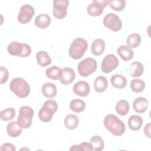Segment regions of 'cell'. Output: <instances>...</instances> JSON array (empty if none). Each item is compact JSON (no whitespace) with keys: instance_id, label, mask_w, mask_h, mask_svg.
<instances>
[{"instance_id":"cell-1","label":"cell","mask_w":151,"mask_h":151,"mask_svg":"<svg viewBox=\"0 0 151 151\" xmlns=\"http://www.w3.org/2000/svg\"><path fill=\"white\" fill-rule=\"evenodd\" d=\"M105 127L113 135L120 136L124 134L126 127L124 122L119 119L116 115L109 114L104 118Z\"/></svg>"},{"instance_id":"cell-2","label":"cell","mask_w":151,"mask_h":151,"mask_svg":"<svg viewBox=\"0 0 151 151\" xmlns=\"http://www.w3.org/2000/svg\"><path fill=\"white\" fill-rule=\"evenodd\" d=\"M9 88L12 93L19 98H25L30 93L29 85L25 79L21 77L13 78L10 83Z\"/></svg>"},{"instance_id":"cell-3","label":"cell","mask_w":151,"mask_h":151,"mask_svg":"<svg viewBox=\"0 0 151 151\" xmlns=\"http://www.w3.org/2000/svg\"><path fill=\"white\" fill-rule=\"evenodd\" d=\"M88 47L87 41L82 38H77L74 39L68 50L70 56L75 60L81 58Z\"/></svg>"},{"instance_id":"cell-4","label":"cell","mask_w":151,"mask_h":151,"mask_svg":"<svg viewBox=\"0 0 151 151\" xmlns=\"http://www.w3.org/2000/svg\"><path fill=\"white\" fill-rule=\"evenodd\" d=\"M58 109L57 102L52 100H46L38 112V117L42 122H50Z\"/></svg>"},{"instance_id":"cell-5","label":"cell","mask_w":151,"mask_h":151,"mask_svg":"<svg viewBox=\"0 0 151 151\" xmlns=\"http://www.w3.org/2000/svg\"><path fill=\"white\" fill-rule=\"evenodd\" d=\"M7 51L10 55L13 56L27 57L31 54V48L26 43L13 41L8 44Z\"/></svg>"},{"instance_id":"cell-6","label":"cell","mask_w":151,"mask_h":151,"mask_svg":"<svg viewBox=\"0 0 151 151\" xmlns=\"http://www.w3.org/2000/svg\"><path fill=\"white\" fill-rule=\"evenodd\" d=\"M34 110L29 106H24L21 107L17 118V122L23 129H27L32 124Z\"/></svg>"},{"instance_id":"cell-7","label":"cell","mask_w":151,"mask_h":151,"mask_svg":"<svg viewBox=\"0 0 151 151\" xmlns=\"http://www.w3.org/2000/svg\"><path fill=\"white\" fill-rule=\"evenodd\" d=\"M97 63L93 58H87L80 61L77 65L79 74L82 77H87L97 69Z\"/></svg>"},{"instance_id":"cell-8","label":"cell","mask_w":151,"mask_h":151,"mask_svg":"<svg viewBox=\"0 0 151 151\" xmlns=\"http://www.w3.org/2000/svg\"><path fill=\"white\" fill-rule=\"evenodd\" d=\"M103 22L105 27L110 30L117 32L122 27V22L120 18L115 14L109 13L103 18Z\"/></svg>"},{"instance_id":"cell-9","label":"cell","mask_w":151,"mask_h":151,"mask_svg":"<svg viewBox=\"0 0 151 151\" xmlns=\"http://www.w3.org/2000/svg\"><path fill=\"white\" fill-rule=\"evenodd\" d=\"M68 0H54L53 1L52 14L57 19H63L67 14Z\"/></svg>"},{"instance_id":"cell-10","label":"cell","mask_w":151,"mask_h":151,"mask_svg":"<svg viewBox=\"0 0 151 151\" xmlns=\"http://www.w3.org/2000/svg\"><path fill=\"white\" fill-rule=\"evenodd\" d=\"M119 60L115 55H107L102 60L101 64V71L104 73H109L116 68L119 65Z\"/></svg>"},{"instance_id":"cell-11","label":"cell","mask_w":151,"mask_h":151,"mask_svg":"<svg viewBox=\"0 0 151 151\" xmlns=\"http://www.w3.org/2000/svg\"><path fill=\"white\" fill-rule=\"evenodd\" d=\"M107 5L108 0H94L91 4L87 6V13L92 17L99 16L103 13V8Z\"/></svg>"},{"instance_id":"cell-12","label":"cell","mask_w":151,"mask_h":151,"mask_svg":"<svg viewBox=\"0 0 151 151\" xmlns=\"http://www.w3.org/2000/svg\"><path fill=\"white\" fill-rule=\"evenodd\" d=\"M35 14L34 8L29 4H25L21 6L18 15V21L21 24L28 23Z\"/></svg>"},{"instance_id":"cell-13","label":"cell","mask_w":151,"mask_h":151,"mask_svg":"<svg viewBox=\"0 0 151 151\" xmlns=\"http://www.w3.org/2000/svg\"><path fill=\"white\" fill-rule=\"evenodd\" d=\"M90 91V86L88 83L85 81H78L73 86V91L78 96L86 97L89 94Z\"/></svg>"},{"instance_id":"cell-14","label":"cell","mask_w":151,"mask_h":151,"mask_svg":"<svg viewBox=\"0 0 151 151\" xmlns=\"http://www.w3.org/2000/svg\"><path fill=\"white\" fill-rule=\"evenodd\" d=\"M76 77L74 71L70 67H64L61 70V74L59 78L61 83L67 85L72 83Z\"/></svg>"},{"instance_id":"cell-15","label":"cell","mask_w":151,"mask_h":151,"mask_svg":"<svg viewBox=\"0 0 151 151\" xmlns=\"http://www.w3.org/2000/svg\"><path fill=\"white\" fill-rule=\"evenodd\" d=\"M149 105L148 100L143 97H139L134 99L133 103L134 110L139 113H143L147 109Z\"/></svg>"},{"instance_id":"cell-16","label":"cell","mask_w":151,"mask_h":151,"mask_svg":"<svg viewBox=\"0 0 151 151\" xmlns=\"http://www.w3.org/2000/svg\"><path fill=\"white\" fill-rule=\"evenodd\" d=\"M41 91L42 94L47 98L52 99L54 98L57 94V89L55 85L52 83H44L41 88Z\"/></svg>"},{"instance_id":"cell-17","label":"cell","mask_w":151,"mask_h":151,"mask_svg":"<svg viewBox=\"0 0 151 151\" xmlns=\"http://www.w3.org/2000/svg\"><path fill=\"white\" fill-rule=\"evenodd\" d=\"M35 25L41 29L47 28L51 24V19L50 17L45 14H41L35 18Z\"/></svg>"},{"instance_id":"cell-18","label":"cell","mask_w":151,"mask_h":151,"mask_svg":"<svg viewBox=\"0 0 151 151\" xmlns=\"http://www.w3.org/2000/svg\"><path fill=\"white\" fill-rule=\"evenodd\" d=\"M22 129V128L19 125L17 122L12 121L8 124L6 126V132L10 137H17L21 134Z\"/></svg>"},{"instance_id":"cell-19","label":"cell","mask_w":151,"mask_h":151,"mask_svg":"<svg viewBox=\"0 0 151 151\" xmlns=\"http://www.w3.org/2000/svg\"><path fill=\"white\" fill-rule=\"evenodd\" d=\"M105 50V42L100 38L94 40L91 46V51L94 55H100Z\"/></svg>"},{"instance_id":"cell-20","label":"cell","mask_w":151,"mask_h":151,"mask_svg":"<svg viewBox=\"0 0 151 151\" xmlns=\"http://www.w3.org/2000/svg\"><path fill=\"white\" fill-rule=\"evenodd\" d=\"M117 54L124 61H129L133 57V51L127 45H120L117 50Z\"/></svg>"},{"instance_id":"cell-21","label":"cell","mask_w":151,"mask_h":151,"mask_svg":"<svg viewBox=\"0 0 151 151\" xmlns=\"http://www.w3.org/2000/svg\"><path fill=\"white\" fill-rule=\"evenodd\" d=\"M110 82L111 85L117 88H123L127 85V80L122 75L116 74L111 77Z\"/></svg>"},{"instance_id":"cell-22","label":"cell","mask_w":151,"mask_h":151,"mask_svg":"<svg viewBox=\"0 0 151 151\" xmlns=\"http://www.w3.org/2000/svg\"><path fill=\"white\" fill-rule=\"evenodd\" d=\"M143 124L142 118L137 115L131 116L128 120V126L130 129L133 131L139 130Z\"/></svg>"},{"instance_id":"cell-23","label":"cell","mask_w":151,"mask_h":151,"mask_svg":"<svg viewBox=\"0 0 151 151\" xmlns=\"http://www.w3.org/2000/svg\"><path fill=\"white\" fill-rule=\"evenodd\" d=\"M143 65L138 61L132 63L129 66V73L132 77H140L143 73Z\"/></svg>"},{"instance_id":"cell-24","label":"cell","mask_w":151,"mask_h":151,"mask_svg":"<svg viewBox=\"0 0 151 151\" xmlns=\"http://www.w3.org/2000/svg\"><path fill=\"white\" fill-rule=\"evenodd\" d=\"M37 63L41 67H45L51 63V59L49 54L45 51H40L36 54Z\"/></svg>"},{"instance_id":"cell-25","label":"cell","mask_w":151,"mask_h":151,"mask_svg":"<svg viewBox=\"0 0 151 151\" xmlns=\"http://www.w3.org/2000/svg\"><path fill=\"white\" fill-rule=\"evenodd\" d=\"M108 86L107 78L104 76H98L96 77L94 82V90L98 93L104 92Z\"/></svg>"},{"instance_id":"cell-26","label":"cell","mask_w":151,"mask_h":151,"mask_svg":"<svg viewBox=\"0 0 151 151\" xmlns=\"http://www.w3.org/2000/svg\"><path fill=\"white\" fill-rule=\"evenodd\" d=\"M64 123L65 126L67 129L70 130H74L78 126L79 119L76 115L70 114L65 116Z\"/></svg>"},{"instance_id":"cell-27","label":"cell","mask_w":151,"mask_h":151,"mask_svg":"<svg viewBox=\"0 0 151 151\" xmlns=\"http://www.w3.org/2000/svg\"><path fill=\"white\" fill-rule=\"evenodd\" d=\"M70 109L76 113H81L86 108L85 102L79 99H74L72 100L70 103Z\"/></svg>"},{"instance_id":"cell-28","label":"cell","mask_w":151,"mask_h":151,"mask_svg":"<svg viewBox=\"0 0 151 151\" xmlns=\"http://www.w3.org/2000/svg\"><path fill=\"white\" fill-rule=\"evenodd\" d=\"M141 42V37L139 34L133 33L130 34L126 38V44L130 48H135Z\"/></svg>"},{"instance_id":"cell-29","label":"cell","mask_w":151,"mask_h":151,"mask_svg":"<svg viewBox=\"0 0 151 151\" xmlns=\"http://www.w3.org/2000/svg\"><path fill=\"white\" fill-rule=\"evenodd\" d=\"M46 76L52 80L59 79L61 74V69L55 65H53L46 69Z\"/></svg>"},{"instance_id":"cell-30","label":"cell","mask_w":151,"mask_h":151,"mask_svg":"<svg viewBox=\"0 0 151 151\" xmlns=\"http://www.w3.org/2000/svg\"><path fill=\"white\" fill-rule=\"evenodd\" d=\"M115 109L119 115L124 116L129 111V104L125 100H120L116 104Z\"/></svg>"},{"instance_id":"cell-31","label":"cell","mask_w":151,"mask_h":151,"mask_svg":"<svg viewBox=\"0 0 151 151\" xmlns=\"http://www.w3.org/2000/svg\"><path fill=\"white\" fill-rule=\"evenodd\" d=\"M90 143L93 146V150L96 151H101L104 146V143L100 136L94 135L90 139Z\"/></svg>"},{"instance_id":"cell-32","label":"cell","mask_w":151,"mask_h":151,"mask_svg":"<svg viewBox=\"0 0 151 151\" xmlns=\"http://www.w3.org/2000/svg\"><path fill=\"white\" fill-rule=\"evenodd\" d=\"M145 87V83L141 79H133L130 82V88L134 93L142 92Z\"/></svg>"},{"instance_id":"cell-33","label":"cell","mask_w":151,"mask_h":151,"mask_svg":"<svg viewBox=\"0 0 151 151\" xmlns=\"http://www.w3.org/2000/svg\"><path fill=\"white\" fill-rule=\"evenodd\" d=\"M15 116V110L12 107L6 108L2 110L0 113L1 119L3 121H8L12 120Z\"/></svg>"},{"instance_id":"cell-34","label":"cell","mask_w":151,"mask_h":151,"mask_svg":"<svg viewBox=\"0 0 151 151\" xmlns=\"http://www.w3.org/2000/svg\"><path fill=\"white\" fill-rule=\"evenodd\" d=\"M108 5L113 10L121 11L126 6V1L124 0H108Z\"/></svg>"},{"instance_id":"cell-35","label":"cell","mask_w":151,"mask_h":151,"mask_svg":"<svg viewBox=\"0 0 151 151\" xmlns=\"http://www.w3.org/2000/svg\"><path fill=\"white\" fill-rule=\"evenodd\" d=\"M0 76H1V78H0V83L1 84H4L7 81V80L8 78V70L2 66L0 67Z\"/></svg>"},{"instance_id":"cell-36","label":"cell","mask_w":151,"mask_h":151,"mask_svg":"<svg viewBox=\"0 0 151 151\" xmlns=\"http://www.w3.org/2000/svg\"><path fill=\"white\" fill-rule=\"evenodd\" d=\"M80 150H87L91 151L93 150V146L90 142H83L79 144Z\"/></svg>"},{"instance_id":"cell-37","label":"cell","mask_w":151,"mask_h":151,"mask_svg":"<svg viewBox=\"0 0 151 151\" xmlns=\"http://www.w3.org/2000/svg\"><path fill=\"white\" fill-rule=\"evenodd\" d=\"M1 150H11V151H15L16 149L14 145L10 143H4L1 148Z\"/></svg>"},{"instance_id":"cell-38","label":"cell","mask_w":151,"mask_h":151,"mask_svg":"<svg viewBox=\"0 0 151 151\" xmlns=\"http://www.w3.org/2000/svg\"><path fill=\"white\" fill-rule=\"evenodd\" d=\"M144 133L148 138H150V123H148L145 126Z\"/></svg>"}]
</instances>
